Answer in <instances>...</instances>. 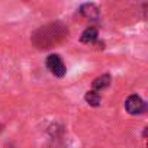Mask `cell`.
I'll return each mask as SVG.
<instances>
[{"label":"cell","mask_w":148,"mask_h":148,"mask_svg":"<svg viewBox=\"0 0 148 148\" xmlns=\"http://www.w3.org/2000/svg\"><path fill=\"white\" fill-rule=\"evenodd\" d=\"M68 26L64 22L52 21L35 29L31 35V42L36 49L47 51L62 44L68 38Z\"/></svg>","instance_id":"cell-1"},{"label":"cell","mask_w":148,"mask_h":148,"mask_svg":"<svg viewBox=\"0 0 148 148\" xmlns=\"http://www.w3.org/2000/svg\"><path fill=\"white\" fill-rule=\"evenodd\" d=\"M45 64H47V68L54 74L55 77L61 79V77H64V76H65L67 68H65V65H64L62 58H61L58 54H51V55H48V58H47Z\"/></svg>","instance_id":"cell-2"},{"label":"cell","mask_w":148,"mask_h":148,"mask_svg":"<svg viewBox=\"0 0 148 148\" xmlns=\"http://www.w3.org/2000/svg\"><path fill=\"white\" fill-rule=\"evenodd\" d=\"M125 109H126L128 113L138 116V115L147 112V103H145L138 95H131V96H128V99L125 100Z\"/></svg>","instance_id":"cell-3"},{"label":"cell","mask_w":148,"mask_h":148,"mask_svg":"<svg viewBox=\"0 0 148 148\" xmlns=\"http://www.w3.org/2000/svg\"><path fill=\"white\" fill-rule=\"evenodd\" d=\"M79 13L92 22H97L100 19V9L95 3H83L79 9Z\"/></svg>","instance_id":"cell-4"},{"label":"cell","mask_w":148,"mask_h":148,"mask_svg":"<svg viewBox=\"0 0 148 148\" xmlns=\"http://www.w3.org/2000/svg\"><path fill=\"white\" fill-rule=\"evenodd\" d=\"M110 82H112L110 74H102V76H99V77H96V79L93 80V83H92L93 90L99 93V92L105 90L106 87H109V86H110Z\"/></svg>","instance_id":"cell-5"},{"label":"cell","mask_w":148,"mask_h":148,"mask_svg":"<svg viewBox=\"0 0 148 148\" xmlns=\"http://www.w3.org/2000/svg\"><path fill=\"white\" fill-rule=\"evenodd\" d=\"M97 38H99L97 29L95 26H89L83 31V34L80 36V42H83V44H96Z\"/></svg>","instance_id":"cell-6"},{"label":"cell","mask_w":148,"mask_h":148,"mask_svg":"<svg viewBox=\"0 0 148 148\" xmlns=\"http://www.w3.org/2000/svg\"><path fill=\"white\" fill-rule=\"evenodd\" d=\"M84 100L87 102V105H90L92 108H99L100 106V102H102V96L100 93L95 92V90H89L86 95H84Z\"/></svg>","instance_id":"cell-7"},{"label":"cell","mask_w":148,"mask_h":148,"mask_svg":"<svg viewBox=\"0 0 148 148\" xmlns=\"http://www.w3.org/2000/svg\"><path fill=\"white\" fill-rule=\"evenodd\" d=\"M2 131H3V125H2V123H0V132H2Z\"/></svg>","instance_id":"cell-8"}]
</instances>
